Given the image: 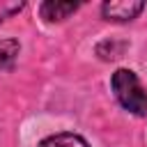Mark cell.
<instances>
[{
    "instance_id": "cell-1",
    "label": "cell",
    "mask_w": 147,
    "mask_h": 147,
    "mask_svg": "<svg viewBox=\"0 0 147 147\" xmlns=\"http://www.w3.org/2000/svg\"><path fill=\"white\" fill-rule=\"evenodd\" d=\"M117 101L133 115H147V92L131 69H117L110 78Z\"/></svg>"
},
{
    "instance_id": "cell-2",
    "label": "cell",
    "mask_w": 147,
    "mask_h": 147,
    "mask_svg": "<svg viewBox=\"0 0 147 147\" xmlns=\"http://www.w3.org/2000/svg\"><path fill=\"white\" fill-rule=\"evenodd\" d=\"M145 9V2L140 0H117V2H103L101 11L108 21H131Z\"/></svg>"
},
{
    "instance_id": "cell-3",
    "label": "cell",
    "mask_w": 147,
    "mask_h": 147,
    "mask_svg": "<svg viewBox=\"0 0 147 147\" xmlns=\"http://www.w3.org/2000/svg\"><path fill=\"white\" fill-rule=\"evenodd\" d=\"M80 5L78 2H57V0H48V2H41L39 11L46 21H64L69 14H74Z\"/></svg>"
},
{
    "instance_id": "cell-4",
    "label": "cell",
    "mask_w": 147,
    "mask_h": 147,
    "mask_svg": "<svg viewBox=\"0 0 147 147\" xmlns=\"http://www.w3.org/2000/svg\"><path fill=\"white\" fill-rule=\"evenodd\" d=\"M39 147H90L85 138L76 136V133H55L48 136L39 142Z\"/></svg>"
},
{
    "instance_id": "cell-5",
    "label": "cell",
    "mask_w": 147,
    "mask_h": 147,
    "mask_svg": "<svg viewBox=\"0 0 147 147\" xmlns=\"http://www.w3.org/2000/svg\"><path fill=\"white\" fill-rule=\"evenodd\" d=\"M18 55V41L16 39H0V71L9 69Z\"/></svg>"
},
{
    "instance_id": "cell-6",
    "label": "cell",
    "mask_w": 147,
    "mask_h": 147,
    "mask_svg": "<svg viewBox=\"0 0 147 147\" xmlns=\"http://www.w3.org/2000/svg\"><path fill=\"white\" fill-rule=\"evenodd\" d=\"M23 7H25L23 2H0V21H5V18L14 16V14H18Z\"/></svg>"
}]
</instances>
